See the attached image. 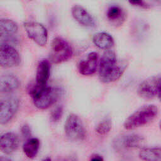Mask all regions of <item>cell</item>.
<instances>
[{
	"mask_svg": "<svg viewBox=\"0 0 161 161\" xmlns=\"http://www.w3.org/2000/svg\"><path fill=\"white\" fill-rule=\"evenodd\" d=\"M128 65L125 60L117 58L112 50L106 51L101 58L99 64V77L104 83L114 82L119 79Z\"/></svg>",
	"mask_w": 161,
	"mask_h": 161,
	"instance_id": "cell-1",
	"label": "cell"
},
{
	"mask_svg": "<svg viewBox=\"0 0 161 161\" xmlns=\"http://www.w3.org/2000/svg\"><path fill=\"white\" fill-rule=\"evenodd\" d=\"M158 109L153 104L142 106L125 120L123 126L126 130H133L144 126L152 121L157 115Z\"/></svg>",
	"mask_w": 161,
	"mask_h": 161,
	"instance_id": "cell-2",
	"label": "cell"
},
{
	"mask_svg": "<svg viewBox=\"0 0 161 161\" xmlns=\"http://www.w3.org/2000/svg\"><path fill=\"white\" fill-rule=\"evenodd\" d=\"M73 53L70 44L60 37L54 38L51 43L49 59L54 64H59L69 59Z\"/></svg>",
	"mask_w": 161,
	"mask_h": 161,
	"instance_id": "cell-3",
	"label": "cell"
},
{
	"mask_svg": "<svg viewBox=\"0 0 161 161\" xmlns=\"http://www.w3.org/2000/svg\"><path fill=\"white\" fill-rule=\"evenodd\" d=\"M64 131L66 136L71 141L80 142L86 137V131L84 125L78 115L70 114L65 122Z\"/></svg>",
	"mask_w": 161,
	"mask_h": 161,
	"instance_id": "cell-4",
	"label": "cell"
},
{
	"mask_svg": "<svg viewBox=\"0 0 161 161\" xmlns=\"http://www.w3.org/2000/svg\"><path fill=\"white\" fill-rule=\"evenodd\" d=\"M49 76L50 64L47 60H42L36 68L35 83L29 86L28 89V92L32 98L47 87Z\"/></svg>",
	"mask_w": 161,
	"mask_h": 161,
	"instance_id": "cell-5",
	"label": "cell"
},
{
	"mask_svg": "<svg viewBox=\"0 0 161 161\" xmlns=\"http://www.w3.org/2000/svg\"><path fill=\"white\" fill-rule=\"evenodd\" d=\"M60 94L61 91L59 88L47 86L32 99L34 105L37 108L45 109L53 105L59 98Z\"/></svg>",
	"mask_w": 161,
	"mask_h": 161,
	"instance_id": "cell-6",
	"label": "cell"
},
{
	"mask_svg": "<svg viewBox=\"0 0 161 161\" xmlns=\"http://www.w3.org/2000/svg\"><path fill=\"white\" fill-rule=\"evenodd\" d=\"M160 88L161 77L154 75L141 82L138 87L137 92L140 97L145 99H150L158 95Z\"/></svg>",
	"mask_w": 161,
	"mask_h": 161,
	"instance_id": "cell-7",
	"label": "cell"
},
{
	"mask_svg": "<svg viewBox=\"0 0 161 161\" xmlns=\"http://www.w3.org/2000/svg\"><path fill=\"white\" fill-rule=\"evenodd\" d=\"M144 142V138L135 133L119 136L113 140V145L117 151L136 148L140 147Z\"/></svg>",
	"mask_w": 161,
	"mask_h": 161,
	"instance_id": "cell-8",
	"label": "cell"
},
{
	"mask_svg": "<svg viewBox=\"0 0 161 161\" xmlns=\"http://www.w3.org/2000/svg\"><path fill=\"white\" fill-rule=\"evenodd\" d=\"M24 28L28 37L39 46H44L47 42L48 33L45 27L35 21H28L24 23Z\"/></svg>",
	"mask_w": 161,
	"mask_h": 161,
	"instance_id": "cell-9",
	"label": "cell"
},
{
	"mask_svg": "<svg viewBox=\"0 0 161 161\" xmlns=\"http://www.w3.org/2000/svg\"><path fill=\"white\" fill-rule=\"evenodd\" d=\"M18 27L12 19L3 18L0 20V40L1 43H16L18 38Z\"/></svg>",
	"mask_w": 161,
	"mask_h": 161,
	"instance_id": "cell-10",
	"label": "cell"
},
{
	"mask_svg": "<svg viewBox=\"0 0 161 161\" xmlns=\"http://www.w3.org/2000/svg\"><path fill=\"white\" fill-rule=\"evenodd\" d=\"M19 101L17 97H9L1 99L0 103V123L1 125L8 123L17 112Z\"/></svg>",
	"mask_w": 161,
	"mask_h": 161,
	"instance_id": "cell-11",
	"label": "cell"
},
{
	"mask_svg": "<svg viewBox=\"0 0 161 161\" xmlns=\"http://www.w3.org/2000/svg\"><path fill=\"white\" fill-rule=\"evenodd\" d=\"M20 57L17 50L11 45L1 43L0 65L3 67L9 68L17 66L20 63Z\"/></svg>",
	"mask_w": 161,
	"mask_h": 161,
	"instance_id": "cell-12",
	"label": "cell"
},
{
	"mask_svg": "<svg viewBox=\"0 0 161 161\" xmlns=\"http://www.w3.org/2000/svg\"><path fill=\"white\" fill-rule=\"evenodd\" d=\"M19 143V138L16 134L13 132L5 133L0 138L1 151L7 155L11 154L18 149Z\"/></svg>",
	"mask_w": 161,
	"mask_h": 161,
	"instance_id": "cell-13",
	"label": "cell"
},
{
	"mask_svg": "<svg viewBox=\"0 0 161 161\" xmlns=\"http://www.w3.org/2000/svg\"><path fill=\"white\" fill-rule=\"evenodd\" d=\"M98 63V55L93 52L88 54L86 58L81 60L78 64L79 72L84 75L93 74L97 69Z\"/></svg>",
	"mask_w": 161,
	"mask_h": 161,
	"instance_id": "cell-14",
	"label": "cell"
},
{
	"mask_svg": "<svg viewBox=\"0 0 161 161\" xmlns=\"http://www.w3.org/2000/svg\"><path fill=\"white\" fill-rule=\"evenodd\" d=\"M71 13L74 18L80 25L89 28H92L96 26L94 18L83 7L75 5L72 8Z\"/></svg>",
	"mask_w": 161,
	"mask_h": 161,
	"instance_id": "cell-15",
	"label": "cell"
},
{
	"mask_svg": "<svg viewBox=\"0 0 161 161\" xmlns=\"http://www.w3.org/2000/svg\"><path fill=\"white\" fill-rule=\"evenodd\" d=\"M126 13L119 6L113 4L108 7L106 11V18L111 25L119 26L126 19Z\"/></svg>",
	"mask_w": 161,
	"mask_h": 161,
	"instance_id": "cell-16",
	"label": "cell"
},
{
	"mask_svg": "<svg viewBox=\"0 0 161 161\" xmlns=\"http://www.w3.org/2000/svg\"><path fill=\"white\" fill-rule=\"evenodd\" d=\"M19 86L18 77L12 73H5L0 78V91L3 93L12 92Z\"/></svg>",
	"mask_w": 161,
	"mask_h": 161,
	"instance_id": "cell-17",
	"label": "cell"
},
{
	"mask_svg": "<svg viewBox=\"0 0 161 161\" xmlns=\"http://www.w3.org/2000/svg\"><path fill=\"white\" fill-rule=\"evenodd\" d=\"M93 43L99 48L109 50L114 45V40L111 35L106 32H98L92 37Z\"/></svg>",
	"mask_w": 161,
	"mask_h": 161,
	"instance_id": "cell-18",
	"label": "cell"
},
{
	"mask_svg": "<svg viewBox=\"0 0 161 161\" xmlns=\"http://www.w3.org/2000/svg\"><path fill=\"white\" fill-rule=\"evenodd\" d=\"M40 148V141L36 138L27 139L23 145V150L25 155L33 159L37 155Z\"/></svg>",
	"mask_w": 161,
	"mask_h": 161,
	"instance_id": "cell-19",
	"label": "cell"
},
{
	"mask_svg": "<svg viewBox=\"0 0 161 161\" xmlns=\"http://www.w3.org/2000/svg\"><path fill=\"white\" fill-rule=\"evenodd\" d=\"M140 158L145 161H161V148H144L139 152Z\"/></svg>",
	"mask_w": 161,
	"mask_h": 161,
	"instance_id": "cell-20",
	"label": "cell"
},
{
	"mask_svg": "<svg viewBox=\"0 0 161 161\" xmlns=\"http://www.w3.org/2000/svg\"><path fill=\"white\" fill-rule=\"evenodd\" d=\"M112 126L111 119L110 117L107 116L103 118L96 126V131L97 134L100 135H105L108 134Z\"/></svg>",
	"mask_w": 161,
	"mask_h": 161,
	"instance_id": "cell-21",
	"label": "cell"
},
{
	"mask_svg": "<svg viewBox=\"0 0 161 161\" xmlns=\"http://www.w3.org/2000/svg\"><path fill=\"white\" fill-rule=\"evenodd\" d=\"M64 113V109L62 106H57L50 114V119L53 122H58L62 117Z\"/></svg>",
	"mask_w": 161,
	"mask_h": 161,
	"instance_id": "cell-22",
	"label": "cell"
},
{
	"mask_svg": "<svg viewBox=\"0 0 161 161\" xmlns=\"http://www.w3.org/2000/svg\"><path fill=\"white\" fill-rule=\"evenodd\" d=\"M21 135L23 136V138L27 139L30 138L31 135V128L29 126L28 124H24L21 128Z\"/></svg>",
	"mask_w": 161,
	"mask_h": 161,
	"instance_id": "cell-23",
	"label": "cell"
},
{
	"mask_svg": "<svg viewBox=\"0 0 161 161\" xmlns=\"http://www.w3.org/2000/svg\"><path fill=\"white\" fill-rule=\"evenodd\" d=\"M129 3H130L133 6H135L140 8H143V9H147L150 8V5L147 3L143 1H130Z\"/></svg>",
	"mask_w": 161,
	"mask_h": 161,
	"instance_id": "cell-24",
	"label": "cell"
},
{
	"mask_svg": "<svg viewBox=\"0 0 161 161\" xmlns=\"http://www.w3.org/2000/svg\"><path fill=\"white\" fill-rule=\"evenodd\" d=\"M89 161H104V159L99 155H94L91 157Z\"/></svg>",
	"mask_w": 161,
	"mask_h": 161,
	"instance_id": "cell-25",
	"label": "cell"
},
{
	"mask_svg": "<svg viewBox=\"0 0 161 161\" xmlns=\"http://www.w3.org/2000/svg\"><path fill=\"white\" fill-rule=\"evenodd\" d=\"M0 161H12V160H11V159H9V158H8V157H1Z\"/></svg>",
	"mask_w": 161,
	"mask_h": 161,
	"instance_id": "cell-26",
	"label": "cell"
},
{
	"mask_svg": "<svg viewBox=\"0 0 161 161\" xmlns=\"http://www.w3.org/2000/svg\"><path fill=\"white\" fill-rule=\"evenodd\" d=\"M42 161H51V158L49 157H47L44 158Z\"/></svg>",
	"mask_w": 161,
	"mask_h": 161,
	"instance_id": "cell-27",
	"label": "cell"
},
{
	"mask_svg": "<svg viewBox=\"0 0 161 161\" xmlns=\"http://www.w3.org/2000/svg\"><path fill=\"white\" fill-rule=\"evenodd\" d=\"M158 97H159V99H160V101H161V88H160V91H159V92H158Z\"/></svg>",
	"mask_w": 161,
	"mask_h": 161,
	"instance_id": "cell-28",
	"label": "cell"
},
{
	"mask_svg": "<svg viewBox=\"0 0 161 161\" xmlns=\"http://www.w3.org/2000/svg\"><path fill=\"white\" fill-rule=\"evenodd\" d=\"M159 126H160V130H161V121H160V123H159Z\"/></svg>",
	"mask_w": 161,
	"mask_h": 161,
	"instance_id": "cell-29",
	"label": "cell"
}]
</instances>
